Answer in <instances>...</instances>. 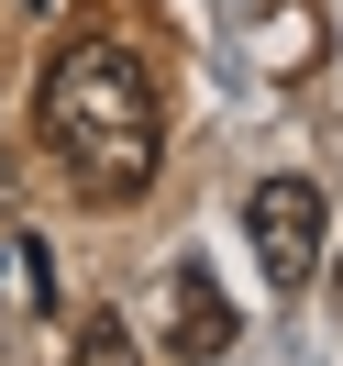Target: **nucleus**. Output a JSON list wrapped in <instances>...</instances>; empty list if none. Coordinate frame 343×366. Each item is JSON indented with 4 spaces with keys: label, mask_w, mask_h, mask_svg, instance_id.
<instances>
[{
    "label": "nucleus",
    "mask_w": 343,
    "mask_h": 366,
    "mask_svg": "<svg viewBox=\"0 0 343 366\" xmlns=\"http://www.w3.org/2000/svg\"><path fill=\"white\" fill-rule=\"evenodd\" d=\"M244 244H255V267H266L277 300L310 289V267H321V189L310 178H266L244 200Z\"/></svg>",
    "instance_id": "nucleus-2"
},
{
    "label": "nucleus",
    "mask_w": 343,
    "mask_h": 366,
    "mask_svg": "<svg viewBox=\"0 0 343 366\" xmlns=\"http://www.w3.org/2000/svg\"><path fill=\"white\" fill-rule=\"evenodd\" d=\"M67 366H144V355H133V333H122L111 311H89V322H78V344H67Z\"/></svg>",
    "instance_id": "nucleus-4"
},
{
    "label": "nucleus",
    "mask_w": 343,
    "mask_h": 366,
    "mask_svg": "<svg viewBox=\"0 0 343 366\" xmlns=\"http://www.w3.org/2000/svg\"><path fill=\"white\" fill-rule=\"evenodd\" d=\"M166 344H178V366H222L232 355V300L210 267H166Z\"/></svg>",
    "instance_id": "nucleus-3"
},
{
    "label": "nucleus",
    "mask_w": 343,
    "mask_h": 366,
    "mask_svg": "<svg viewBox=\"0 0 343 366\" xmlns=\"http://www.w3.org/2000/svg\"><path fill=\"white\" fill-rule=\"evenodd\" d=\"M34 134H45L56 178L78 189L89 211H133L166 167V112H155V78H144L133 45L111 34H67L34 78Z\"/></svg>",
    "instance_id": "nucleus-1"
},
{
    "label": "nucleus",
    "mask_w": 343,
    "mask_h": 366,
    "mask_svg": "<svg viewBox=\"0 0 343 366\" xmlns=\"http://www.w3.org/2000/svg\"><path fill=\"white\" fill-rule=\"evenodd\" d=\"M332 311H343V267H332Z\"/></svg>",
    "instance_id": "nucleus-5"
}]
</instances>
